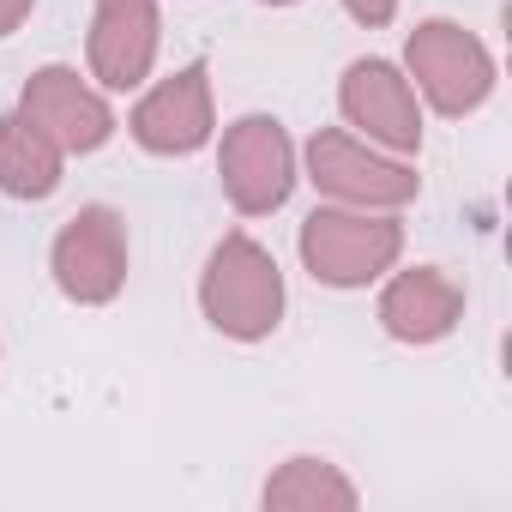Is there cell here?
I'll return each instance as SVG.
<instances>
[{
    "label": "cell",
    "instance_id": "13",
    "mask_svg": "<svg viewBox=\"0 0 512 512\" xmlns=\"http://www.w3.org/2000/svg\"><path fill=\"white\" fill-rule=\"evenodd\" d=\"M266 500L272 506H314V500H332V506H350V488L332 476V470H320V464H290L272 488H266Z\"/></svg>",
    "mask_w": 512,
    "mask_h": 512
},
{
    "label": "cell",
    "instance_id": "14",
    "mask_svg": "<svg viewBox=\"0 0 512 512\" xmlns=\"http://www.w3.org/2000/svg\"><path fill=\"white\" fill-rule=\"evenodd\" d=\"M344 7L362 19V25H386L392 19V7H398V0H344Z\"/></svg>",
    "mask_w": 512,
    "mask_h": 512
},
{
    "label": "cell",
    "instance_id": "10",
    "mask_svg": "<svg viewBox=\"0 0 512 512\" xmlns=\"http://www.w3.org/2000/svg\"><path fill=\"white\" fill-rule=\"evenodd\" d=\"M344 115L356 127H368L374 139L398 145V151H416V139H422L416 97H410V85L386 61H356L350 67V79H344Z\"/></svg>",
    "mask_w": 512,
    "mask_h": 512
},
{
    "label": "cell",
    "instance_id": "11",
    "mask_svg": "<svg viewBox=\"0 0 512 512\" xmlns=\"http://www.w3.org/2000/svg\"><path fill=\"white\" fill-rule=\"evenodd\" d=\"M458 308H464L458 284H446L440 272H404V278L386 290V302H380V320H386V332H392V338L428 344V338L452 332Z\"/></svg>",
    "mask_w": 512,
    "mask_h": 512
},
{
    "label": "cell",
    "instance_id": "15",
    "mask_svg": "<svg viewBox=\"0 0 512 512\" xmlns=\"http://www.w3.org/2000/svg\"><path fill=\"white\" fill-rule=\"evenodd\" d=\"M25 13H31V0H0V37H7Z\"/></svg>",
    "mask_w": 512,
    "mask_h": 512
},
{
    "label": "cell",
    "instance_id": "5",
    "mask_svg": "<svg viewBox=\"0 0 512 512\" xmlns=\"http://www.w3.org/2000/svg\"><path fill=\"white\" fill-rule=\"evenodd\" d=\"M223 187L241 211H272L290 193V139L278 121L253 115L223 139Z\"/></svg>",
    "mask_w": 512,
    "mask_h": 512
},
{
    "label": "cell",
    "instance_id": "4",
    "mask_svg": "<svg viewBox=\"0 0 512 512\" xmlns=\"http://www.w3.org/2000/svg\"><path fill=\"white\" fill-rule=\"evenodd\" d=\"M55 278L73 302H109L127 278V241H121V217L91 205L79 211L61 241H55Z\"/></svg>",
    "mask_w": 512,
    "mask_h": 512
},
{
    "label": "cell",
    "instance_id": "9",
    "mask_svg": "<svg viewBox=\"0 0 512 512\" xmlns=\"http://www.w3.org/2000/svg\"><path fill=\"white\" fill-rule=\"evenodd\" d=\"M25 115L61 145V151H97L103 139H109V109L67 73V67H49V73H37L31 79V91H25Z\"/></svg>",
    "mask_w": 512,
    "mask_h": 512
},
{
    "label": "cell",
    "instance_id": "6",
    "mask_svg": "<svg viewBox=\"0 0 512 512\" xmlns=\"http://www.w3.org/2000/svg\"><path fill=\"white\" fill-rule=\"evenodd\" d=\"M314 181L338 199H362V205H404L416 193V175H404L398 163H380L374 151H362L350 133H314L308 145Z\"/></svg>",
    "mask_w": 512,
    "mask_h": 512
},
{
    "label": "cell",
    "instance_id": "7",
    "mask_svg": "<svg viewBox=\"0 0 512 512\" xmlns=\"http://www.w3.org/2000/svg\"><path fill=\"white\" fill-rule=\"evenodd\" d=\"M133 133H139V145H145V151H163V157L205 145V133H211L205 67L193 61V67H181L169 85H157V91L133 109Z\"/></svg>",
    "mask_w": 512,
    "mask_h": 512
},
{
    "label": "cell",
    "instance_id": "3",
    "mask_svg": "<svg viewBox=\"0 0 512 512\" xmlns=\"http://www.w3.org/2000/svg\"><path fill=\"white\" fill-rule=\"evenodd\" d=\"M410 73L422 79V91H428V103L440 115L476 109L488 97V79H494L482 43L470 31H458V25H422L410 37Z\"/></svg>",
    "mask_w": 512,
    "mask_h": 512
},
{
    "label": "cell",
    "instance_id": "12",
    "mask_svg": "<svg viewBox=\"0 0 512 512\" xmlns=\"http://www.w3.org/2000/svg\"><path fill=\"white\" fill-rule=\"evenodd\" d=\"M61 181V145L31 121V115H7L0 121V187L19 199H43Z\"/></svg>",
    "mask_w": 512,
    "mask_h": 512
},
{
    "label": "cell",
    "instance_id": "1",
    "mask_svg": "<svg viewBox=\"0 0 512 512\" xmlns=\"http://www.w3.org/2000/svg\"><path fill=\"white\" fill-rule=\"evenodd\" d=\"M284 308V278L247 235H229L205 272V314L229 338H266Z\"/></svg>",
    "mask_w": 512,
    "mask_h": 512
},
{
    "label": "cell",
    "instance_id": "8",
    "mask_svg": "<svg viewBox=\"0 0 512 512\" xmlns=\"http://www.w3.org/2000/svg\"><path fill=\"white\" fill-rule=\"evenodd\" d=\"M157 55V13L151 0H103L97 7V31H91V67L109 91H127L145 79Z\"/></svg>",
    "mask_w": 512,
    "mask_h": 512
},
{
    "label": "cell",
    "instance_id": "2",
    "mask_svg": "<svg viewBox=\"0 0 512 512\" xmlns=\"http://www.w3.org/2000/svg\"><path fill=\"white\" fill-rule=\"evenodd\" d=\"M398 223L386 217H350V211H314L302 223V260L326 284H368L392 266Z\"/></svg>",
    "mask_w": 512,
    "mask_h": 512
}]
</instances>
